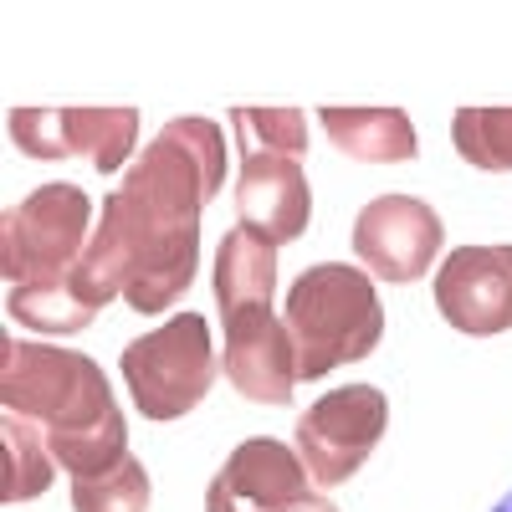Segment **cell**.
<instances>
[{
  "label": "cell",
  "instance_id": "3",
  "mask_svg": "<svg viewBox=\"0 0 512 512\" xmlns=\"http://www.w3.org/2000/svg\"><path fill=\"white\" fill-rule=\"evenodd\" d=\"M0 405L11 415L41 420L47 436L82 431V425L118 415L108 374L88 354L21 344V338H0Z\"/></svg>",
  "mask_w": 512,
  "mask_h": 512
},
{
  "label": "cell",
  "instance_id": "22",
  "mask_svg": "<svg viewBox=\"0 0 512 512\" xmlns=\"http://www.w3.org/2000/svg\"><path fill=\"white\" fill-rule=\"evenodd\" d=\"M492 512H512V492H507V497H502V502H497Z\"/></svg>",
  "mask_w": 512,
  "mask_h": 512
},
{
  "label": "cell",
  "instance_id": "18",
  "mask_svg": "<svg viewBox=\"0 0 512 512\" xmlns=\"http://www.w3.org/2000/svg\"><path fill=\"white\" fill-rule=\"evenodd\" d=\"M52 456L62 461V472L72 477H98V472H113V466L128 456V420L123 410L98 420V425H82V431H57L47 436Z\"/></svg>",
  "mask_w": 512,
  "mask_h": 512
},
{
  "label": "cell",
  "instance_id": "20",
  "mask_svg": "<svg viewBox=\"0 0 512 512\" xmlns=\"http://www.w3.org/2000/svg\"><path fill=\"white\" fill-rule=\"evenodd\" d=\"M154 482L139 456H123L113 472L98 477H72V507L77 512H149Z\"/></svg>",
  "mask_w": 512,
  "mask_h": 512
},
{
  "label": "cell",
  "instance_id": "11",
  "mask_svg": "<svg viewBox=\"0 0 512 512\" xmlns=\"http://www.w3.org/2000/svg\"><path fill=\"white\" fill-rule=\"evenodd\" d=\"M226 379L251 405H287L297 384L292 333L272 308H231L226 313Z\"/></svg>",
  "mask_w": 512,
  "mask_h": 512
},
{
  "label": "cell",
  "instance_id": "15",
  "mask_svg": "<svg viewBox=\"0 0 512 512\" xmlns=\"http://www.w3.org/2000/svg\"><path fill=\"white\" fill-rule=\"evenodd\" d=\"M52 446H47V425L11 415L0 420V502H31L52 487Z\"/></svg>",
  "mask_w": 512,
  "mask_h": 512
},
{
  "label": "cell",
  "instance_id": "19",
  "mask_svg": "<svg viewBox=\"0 0 512 512\" xmlns=\"http://www.w3.org/2000/svg\"><path fill=\"white\" fill-rule=\"evenodd\" d=\"M451 144L472 169L507 175L512 169V108H461L451 118Z\"/></svg>",
  "mask_w": 512,
  "mask_h": 512
},
{
  "label": "cell",
  "instance_id": "2",
  "mask_svg": "<svg viewBox=\"0 0 512 512\" xmlns=\"http://www.w3.org/2000/svg\"><path fill=\"white\" fill-rule=\"evenodd\" d=\"M226 185V134L210 118L164 123L144 159L123 175L118 195L139 210L149 226L200 231V210Z\"/></svg>",
  "mask_w": 512,
  "mask_h": 512
},
{
  "label": "cell",
  "instance_id": "13",
  "mask_svg": "<svg viewBox=\"0 0 512 512\" xmlns=\"http://www.w3.org/2000/svg\"><path fill=\"white\" fill-rule=\"evenodd\" d=\"M323 134L364 164H405L415 159V123L405 108H323Z\"/></svg>",
  "mask_w": 512,
  "mask_h": 512
},
{
  "label": "cell",
  "instance_id": "14",
  "mask_svg": "<svg viewBox=\"0 0 512 512\" xmlns=\"http://www.w3.org/2000/svg\"><path fill=\"white\" fill-rule=\"evenodd\" d=\"M272 292H277V246L262 241L256 231L236 226L226 231L221 251H216V303L221 313L231 308H272Z\"/></svg>",
  "mask_w": 512,
  "mask_h": 512
},
{
  "label": "cell",
  "instance_id": "5",
  "mask_svg": "<svg viewBox=\"0 0 512 512\" xmlns=\"http://www.w3.org/2000/svg\"><path fill=\"white\" fill-rule=\"evenodd\" d=\"M93 241V200L82 185H41L0 216V272L16 287L47 282L77 267Z\"/></svg>",
  "mask_w": 512,
  "mask_h": 512
},
{
  "label": "cell",
  "instance_id": "7",
  "mask_svg": "<svg viewBox=\"0 0 512 512\" xmlns=\"http://www.w3.org/2000/svg\"><path fill=\"white\" fill-rule=\"evenodd\" d=\"M11 139L31 159L82 154L93 169L113 175L139 144V108H16Z\"/></svg>",
  "mask_w": 512,
  "mask_h": 512
},
{
  "label": "cell",
  "instance_id": "9",
  "mask_svg": "<svg viewBox=\"0 0 512 512\" xmlns=\"http://www.w3.org/2000/svg\"><path fill=\"white\" fill-rule=\"evenodd\" d=\"M436 308L456 333L512 328V246H456L436 267Z\"/></svg>",
  "mask_w": 512,
  "mask_h": 512
},
{
  "label": "cell",
  "instance_id": "12",
  "mask_svg": "<svg viewBox=\"0 0 512 512\" xmlns=\"http://www.w3.org/2000/svg\"><path fill=\"white\" fill-rule=\"evenodd\" d=\"M236 221L272 246H287L313 221V190L297 159L282 154H251L236 175Z\"/></svg>",
  "mask_w": 512,
  "mask_h": 512
},
{
  "label": "cell",
  "instance_id": "4",
  "mask_svg": "<svg viewBox=\"0 0 512 512\" xmlns=\"http://www.w3.org/2000/svg\"><path fill=\"white\" fill-rule=\"evenodd\" d=\"M118 369H123V384L134 390V405L144 410V420H180L216 384L210 323L200 313H175L164 328L134 338L123 349Z\"/></svg>",
  "mask_w": 512,
  "mask_h": 512
},
{
  "label": "cell",
  "instance_id": "16",
  "mask_svg": "<svg viewBox=\"0 0 512 512\" xmlns=\"http://www.w3.org/2000/svg\"><path fill=\"white\" fill-rule=\"evenodd\" d=\"M236 149L241 159L251 154H282L303 164L308 154V113L303 108H231Z\"/></svg>",
  "mask_w": 512,
  "mask_h": 512
},
{
  "label": "cell",
  "instance_id": "6",
  "mask_svg": "<svg viewBox=\"0 0 512 512\" xmlns=\"http://www.w3.org/2000/svg\"><path fill=\"white\" fill-rule=\"evenodd\" d=\"M384 425H390V400L374 384H349V390H328L297 415V456H303L308 477L318 487H344L364 461L374 456Z\"/></svg>",
  "mask_w": 512,
  "mask_h": 512
},
{
  "label": "cell",
  "instance_id": "8",
  "mask_svg": "<svg viewBox=\"0 0 512 512\" xmlns=\"http://www.w3.org/2000/svg\"><path fill=\"white\" fill-rule=\"evenodd\" d=\"M446 241L441 216L415 195H379L354 221V256L384 282H420Z\"/></svg>",
  "mask_w": 512,
  "mask_h": 512
},
{
  "label": "cell",
  "instance_id": "1",
  "mask_svg": "<svg viewBox=\"0 0 512 512\" xmlns=\"http://www.w3.org/2000/svg\"><path fill=\"white\" fill-rule=\"evenodd\" d=\"M282 323L297 349V379H323L338 364L369 359L384 338V308L369 272L349 262H318L287 287Z\"/></svg>",
  "mask_w": 512,
  "mask_h": 512
},
{
  "label": "cell",
  "instance_id": "10",
  "mask_svg": "<svg viewBox=\"0 0 512 512\" xmlns=\"http://www.w3.org/2000/svg\"><path fill=\"white\" fill-rule=\"evenodd\" d=\"M308 466L292 446L256 436L241 441L226 466L216 472V482L205 487V512H292L308 492Z\"/></svg>",
  "mask_w": 512,
  "mask_h": 512
},
{
  "label": "cell",
  "instance_id": "17",
  "mask_svg": "<svg viewBox=\"0 0 512 512\" xmlns=\"http://www.w3.org/2000/svg\"><path fill=\"white\" fill-rule=\"evenodd\" d=\"M11 318L36 328V333H82L98 313L82 303V297L67 287V277H47V282H26L11 292Z\"/></svg>",
  "mask_w": 512,
  "mask_h": 512
},
{
  "label": "cell",
  "instance_id": "21",
  "mask_svg": "<svg viewBox=\"0 0 512 512\" xmlns=\"http://www.w3.org/2000/svg\"><path fill=\"white\" fill-rule=\"evenodd\" d=\"M292 512H338V507H333V502H323V497H303Z\"/></svg>",
  "mask_w": 512,
  "mask_h": 512
}]
</instances>
